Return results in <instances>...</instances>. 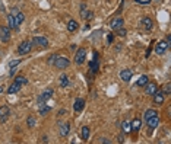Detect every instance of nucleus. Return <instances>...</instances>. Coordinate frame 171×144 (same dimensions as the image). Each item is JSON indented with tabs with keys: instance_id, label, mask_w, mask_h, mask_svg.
Segmentation results:
<instances>
[{
	"instance_id": "1",
	"label": "nucleus",
	"mask_w": 171,
	"mask_h": 144,
	"mask_svg": "<svg viewBox=\"0 0 171 144\" xmlns=\"http://www.w3.org/2000/svg\"><path fill=\"white\" fill-rule=\"evenodd\" d=\"M57 57V55H56ZM53 66L56 68H59V70H64V68H67L69 67V64H70V61H69V58H66V57H57V58L53 60Z\"/></svg>"
},
{
	"instance_id": "2",
	"label": "nucleus",
	"mask_w": 171,
	"mask_h": 144,
	"mask_svg": "<svg viewBox=\"0 0 171 144\" xmlns=\"http://www.w3.org/2000/svg\"><path fill=\"white\" fill-rule=\"evenodd\" d=\"M32 48V42L31 41H24V42L19 44V47H18V54L19 55H25L28 54Z\"/></svg>"
},
{
	"instance_id": "3",
	"label": "nucleus",
	"mask_w": 171,
	"mask_h": 144,
	"mask_svg": "<svg viewBox=\"0 0 171 144\" xmlns=\"http://www.w3.org/2000/svg\"><path fill=\"white\" fill-rule=\"evenodd\" d=\"M86 60V50L85 48H79V50L76 51V54H75V63L76 64H83Z\"/></svg>"
},
{
	"instance_id": "4",
	"label": "nucleus",
	"mask_w": 171,
	"mask_h": 144,
	"mask_svg": "<svg viewBox=\"0 0 171 144\" xmlns=\"http://www.w3.org/2000/svg\"><path fill=\"white\" fill-rule=\"evenodd\" d=\"M0 41L4 44L10 41V29H9V26H0Z\"/></svg>"
},
{
	"instance_id": "5",
	"label": "nucleus",
	"mask_w": 171,
	"mask_h": 144,
	"mask_svg": "<svg viewBox=\"0 0 171 144\" xmlns=\"http://www.w3.org/2000/svg\"><path fill=\"white\" fill-rule=\"evenodd\" d=\"M168 47H170V45L167 44V41H158L157 45H155V54L157 55H164Z\"/></svg>"
},
{
	"instance_id": "6",
	"label": "nucleus",
	"mask_w": 171,
	"mask_h": 144,
	"mask_svg": "<svg viewBox=\"0 0 171 144\" xmlns=\"http://www.w3.org/2000/svg\"><path fill=\"white\" fill-rule=\"evenodd\" d=\"M12 15H13V17H15V21H16V25L21 26L22 22L25 21V15H24V13H22L18 7H13L12 9Z\"/></svg>"
},
{
	"instance_id": "7",
	"label": "nucleus",
	"mask_w": 171,
	"mask_h": 144,
	"mask_svg": "<svg viewBox=\"0 0 171 144\" xmlns=\"http://www.w3.org/2000/svg\"><path fill=\"white\" fill-rule=\"evenodd\" d=\"M143 87H145V93L148 95V96H152V95L158 90V85H157L155 82H148Z\"/></svg>"
},
{
	"instance_id": "8",
	"label": "nucleus",
	"mask_w": 171,
	"mask_h": 144,
	"mask_svg": "<svg viewBox=\"0 0 171 144\" xmlns=\"http://www.w3.org/2000/svg\"><path fill=\"white\" fill-rule=\"evenodd\" d=\"M31 42H32V45H38V47H48V39L45 37H34Z\"/></svg>"
},
{
	"instance_id": "9",
	"label": "nucleus",
	"mask_w": 171,
	"mask_h": 144,
	"mask_svg": "<svg viewBox=\"0 0 171 144\" xmlns=\"http://www.w3.org/2000/svg\"><path fill=\"white\" fill-rule=\"evenodd\" d=\"M152 96H154V103H155V105L161 106L164 102H165V95H164L161 90H157V92H155Z\"/></svg>"
},
{
	"instance_id": "10",
	"label": "nucleus",
	"mask_w": 171,
	"mask_h": 144,
	"mask_svg": "<svg viewBox=\"0 0 171 144\" xmlns=\"http://www.w3.org/2000/svg\"><path fill=\"white\" fill-rule=\"evenodd\" d=\"M83 108H85V99H82V97L75 99V103H73V109H75V112L79 114V112L83 111Z\"/></svg>"
},
{
	"instance_id": "11",
	"label": "nucleus",
	"mask_w": 171,
	"mask_h": 144,
	"mask_svg": "<svg viewBox=\"0 0 171 144\" xmlns=\"http://www.w3.org/2000/svg\"><path fill=\"white\" fill-rule=\"evenodd\" d=\"M89 68L92 73H97L99 70V61H98V52L95 51L94 52V58H92V61L89 63Z\"/></svg>"
},
{
	"instance_id": "12",
	"label": "nucleus",
	"mask_w": 171,
	"mask_h": 144,
	"mask_svg": "<svg viewBox=\"0 0 171 144\" xmlns=\"http://www.w3.org/2000/svg\"><path fill=\"white\" fill-rule=\"evenodd\" d=\"M132 76H133V73H132V70H129V68H123V70L120 72V79H121L124 83H127V82L132 80Z\"/></svg>"
},
{
	"instance_id": "13",
	"label": "nucleus",
	"mask_w": 171,
	"mask_h": 144,
	"mask_svg": "<svg viewBox=\"0 0 171 144\" xmlns=\"http://www.w3.org/2000/svg\"><path fill=\"white\" fill-rule=\"evenodd\" d=\"M146 125L149 127V130L152 131V130H155V128L158 127V124H159V117L158 115H155V117H152V118H149L148 121H145Z\"/></svg>"
},
{
	"instance_id": "14",
	"label": "nucleus",
	"mask_w": 171,
	"mask_h": 144,
	"mask_svg": "<svg viewBox=\"0 0 171 144\" xmlns=\"http://www.w3.org/2000/svg\"><path fill=\"white\" fill-rule=\"evenodd\" d=\"M142 28L145 31H151L152 28H154V22H152V19L151 17H148V16H145L143 19H142Z\"/></svg>"
},
{
	"instance_id": "15",
	"label": "nucleus",
	"mask_w": 171,
	"mask_h": 144,
	"mask_svg": "<svg viewBox=\"0 0 171 144\" xmlns=\"http://www.w3.org/2000/svg\"><path fill=\"white\" fill-rule=\"evenodd\" d=\"M9 115H10V111L8 106H0V121L2 122H4L9 118Z\"/></svg>"
},
{
	"instance_id": "16",
	"label": "nucleus",
	"mask_w": 171,
	"mask_h": 144,
	"mask_svg": "<svg viewBox=\"0 0 171 144\" xmlns=\"http://www.w3.org/2000/svg\"><path fill=\"white\" fill-rule=\"evenodd\" d=\"M123 23H124V21L121 19V17H115V19H113V21H111L110 26H111V29L117 31V29H120V28L123 26Z\"/></svg>"
},
{
	"instance_id": "17",
	"label": "nucleus",
	"mask_w": 171,
	"mask_h": 144,
	"mask_svg": "<svg viewBox=\"0 0 171 144\" xmlns=\"http://www.w3.org/2000/svg\"><path fill=\"white\" fill-rule=\"evenodd\" d=\"M51 96H53V89H47V90H44L43 93H41V96L38 97L40 103H43V102L48 101V99H50Z\"/></svg>"
},
{
	"instance_id": "18",
	"label": "nucleus",
	"mask_w": 171,
	"mask_h": 144,
	"mask_svg": "<svg viewBox=\"0 0 171 144\" xmlns=\"http://www.w3.org/2000/svg\"><path fill=\"white\" fill-rule=\"evenodd\" d=\"M69 132H70V124H69V122L61 124V125H60V136H61V137H67Z\"/></svg>"
},
{
	"instance_id": "19",
	"label": "nucleus",
	"mask_w": 171,
	"mask_h": 144,
	"mask_svg": "<svg viewBox=\"0 0 171 144\" xmlns=\"http://www.w3.org/2000/svg\"><path fill=\"white\" fill-rule=\"evenodd\" d=\"M8 25H9V29H19V26L16 25V21H15L12 13L8 15Z\"/></svg>"
},
{
	"instance_id": "20",
	"label": "nucleus",
	"mask_w": 171,
	"mask_h": 144,
	"mask_svg": "<svg viewBox=\"0 0 171 144\" xmlns=\"http://www.w3.org/2000/svg\"><path fill=\"white\" fill-rule=\"evenodd\" d=\"M21 87H22L21 85H18L16 82H13L12 85L9 86V89H8V93H9V95H15V93H16V92H19V90H21Z\"/></svg>"
},
{
	"instance_id": "21",
	"label": "nucleus",
	"mask_w": 171,
	"mask_h": 144,
	"mask_svg": "<svg viewBox=\"0 0 171 144\" xmlns=\"http://www.w3.org/2000/svg\"><path fill=\"white\" fill-rule=\"evenodd\" d=\"M141 125H142V121H141V119H137V118H135L132 122H130L132 131H135V132H137L139 130H141Z\"/></svg>"
},
{
	"instance_id": "22",
	"label": "nucleus",
	"mask_w": 171,
	"mask_h": 144,
	"mask_svg": "<svg viewBox=\"0 0 171 144\" xmlns=\"http://www.w3.org/2000/svg\"><path fill=\"white\" fill-rule=\"evenodd\" d=\"M148 82H149V77L145 76V74H142V76L139 77V79H137L136 86H137V87H143V86H145L146 83H148Z\"/></svg>"
},
{
	"instance_id": "23",
	"label": "nucleus",
	"mask_w": 171,
	"mask_h": 144,
	"mask_svg": "<svg viewBox=\"0 0 171 144\" xmlns=\"http://www.w3.org/2000/svg\"><path fill=\"white\" fill-rule=\"evenodd\" d=\"M121 131H123V134H130V132H132L130 122H127V121H123V122H121Z\"/></svg>"
},
{
	"instance_id": "24",
	"label": "nucleus",
	"mask_w": 171,
	"mask_h": 144,
	"mask_svg": "<svg viewBox=\"0 0 171 144\" xmlns=\"http://www.w3.org/2000/svg\"><path fill=\"white\" fill-rule=\"evenodd\" d=\"M76 29H77V22L75 21V19H70V21L67 22V31L69 32H75Z\"/></svg>"
},
{
	"instance_id": "25",
	"label": "nucleus",
	"mask_w": 171,
	"mask_h": 144,
	"mask_svg": "<svg viewBox=\"0 0 171 144\" xmlns=\"http://www.w3.org/2000/svg\"><path fill=\"white\" fill-rule=\"evenodd\" d=\"M155 115H158V112H157L155 109H146L145 114H143V119H145V121H148V119L152 118V117H155Z\"/></svg>"
},
{
	"instance_id": "26",
	"label": "nucleus",
	"mask_w": 171,
	"mask_h": 144,
	"mask_svg": "<svg viewBox=\"0 0 171 144\" xmlns=\"http://www.w3.org/2000/svg\"><path fill=\"white\" fill-rule=\"evenodd\" d=\"M69 77H67V74H61L60 76V87H67L69 86Z\"/></svg>"
},
{
	"instance_id": "27",
	"label": "nucleus",
	"mask_w": 171,
	"mask_h": 144,
	"mask_svg": "<svg viewBox=\"0 0 171 144\" xmlns=\"http://www.w3.org/2000/svg\"><path fill=\"white\" fill-rule=\"evenodd\" d=\"M89 138V127H82V140L83 141H86Z\"/></svg>"
},
{
	"instance_id": "28",
	"label": "nucleus",
	"mask_w": 171,
	"mask_h": 144,
	"mask_svg": "<svg viewBox=\"0 0 171 144\" xmlns=\"http://www.w3.org/2000/svg\"><path fill=\"white\" fill-rule=\"evenodd\" d=\"M161 92H163L165 96H168V95L171 93V85H170V83H165V85H163V87H161Z\"/></svg>"
},
{
	"instance_id": "29",
	"label": "nucleus",
	"mask_w": 171,
	"mask_h": 144,
	"mask_svg": "<svg viewBox=\"0 0 171 144\" xmlns=\"http://www.w3.org/2000/svg\"><path fill=\"white\" fill-rule=\"evenodd\" d=\"M15 82H16L18 85H21V86L28 85V79H26V77H24V76H18L16 79H15Z\"/></svg>"
},
{
	"instance_id": "30",
	"label": "nucleus",
	"mask_w": 171,
	"mask_h": 144,
	"mask_svg": "<svg viewBox=\"0 0 171 144\" xmlns=\"http://www.w3.org/2000/svg\"><path fill=\"white\" fill-rule=\"evenodd\" d=\"M26 125L29 128H32V127H35V118L32 117V115H29L28 118H26Z\"/></svg>"
},
{
	"instance_id": "31",
	"label": "nucleus",
	"mask_w": 171,
	"mask_h": 144,
	"mask_svg": "<svg viewBox=\"0 0 171 144\" xmlns=\"http://www.w3.org/2000/svg\"><path fill=\"white\" fill-rule=\"evenodd\" d=\"M19 64H21V60H13V61L9 63V68H16Z\"/></svg>"
},
{
	"instance_id": "32",
	"label": "nucleus",
	"mask_w": 171,
	"mask_h": 144,
	"mask_svg": "<svg viewBox=\"0 0 171 144\" xmlns=\"http://www.w3.org/2000/svg\"><path fill=\"white\" fill-rule=\"evenodd\" d=\"M50 109H51L50 106H41L40 108V115H45L47 112H50Z\"/></svg>"
},
{
	"instance_id": "33",
	"label": "nucleus",
	"mask_w": 171,
	"mask_h": 144,
	"mask_svg": "<svg viewBox=\"0 0 171 144\" xmlns=\"http://www.w3.org/2000/svg\"><path fill=\"white\" fill-rule=\"evenodd\" d=\"M117 34H119L120 37H126V34H127V31H126V29L123 28V26H121L120 29H117Z\"/></svg>"
},
{
	"instance_id": "34",
	"label": "nucleus",
	"mask_w": 171,
	"mask_h": 144,
	"mask_svg": "<svg viewBox=\"0 0 171 144\" xmlns=\"http://www.w3.org/2000/svg\"><path fill=\"white\" fill-rule=\"evenodd\" d=\"M136 3H139V4H149L152 0H135Z\"/></svg>"
},
{
	"instance_id": "35",
	"label": "nucleus",
	"mask_w": 171,
	"mask_h": 144,
	"mask_svg": "<svg viewBox=\"0 0 171 144\" xmlns=\"http://www.w3.org/2000/svg\"><path fill=\"white\" fill-rule=\"evenodd\" d=\"M117 138H119V143H120V144H123V143H124V134H120V136L117 137Z\"/></svg>"
},
{
	"instance_id": "36",
	"label": "nucleus",
	"mask_w": 171,
	"mask_h": 144,
	"mask_svg": "<svg viewBox=\"0 0 171 144\" xmlns=\"http://www.w3.org/2000/svg\"><path fill=\"white\" fill-rule=\"evenodd\" d=\"M99 143H104V144H111V141L107 140V138H99Z\"/></svg>"
},
{
	"instance_id": "37",
	"label": "nucleus",
	"mask_w": 171,
	"mask_h": 144,
	"mask_svg": "<svg viewBox=\"0 0 171 144\" xmlns=\"http://www.w3.org/2000/svg\"><path fill=\"white\" fill-rule=\"evenodd\" d=\"M85 17H88V19H92V17H94V13H92V12L89 10V12H88V13L85 15Z\"/></svg>"
},
{
	"instance_id": "38",
	"label": "nucleus",
	"mask_w": 171,
	"mask_h": 144,
	"mask_svg": "<svg viewBox=\"0 0 171 144\" xmlns=\"http://www.w3.org/2000/svg\"><path fill=\"white\" fill-rule=\"evenodd\" d=\"M107 41H108V42H110V44H111V42H113V35H111V34L108 35V38H107Z\"/></svg>"
},
{
	"instance_id": "39",
	"label": "nucleus",
	"mask_w": 171,
	"mask_h": 144,
	"mask_svg": "<svg viewBox=\"0 0 171 144\" xmlns=\"http://www.w3.org/2000/svg\"><path fill=\"white\" fill-rule=\"evenodd\" d=\"M149 55H151V48H148L146 50V58H149Z\"/></svg>"
}]
</instances>
